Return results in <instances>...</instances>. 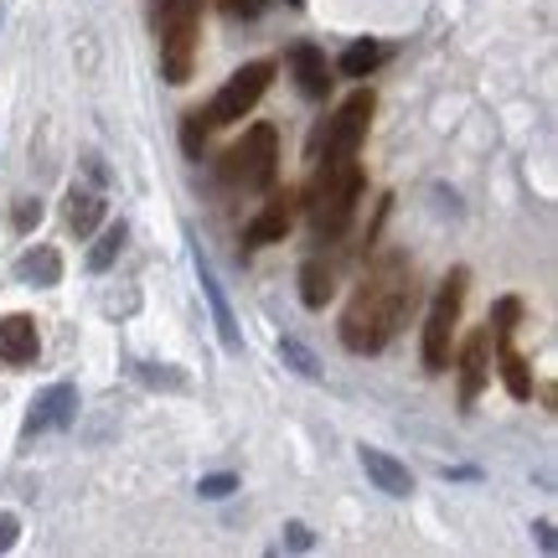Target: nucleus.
<instances>
[{
	"label": "nucleus",
	"mask_w": 558,
	"mask_h": 558,
	"mask_svg": "<svg viewBox=\"0 0 558 558\" xmlns=\"http://www.w3.org/2000/svg\"><path fill=\"white\" fill-rule=\"evenodd\" d=\"M414 305H418L414 264L403 259V254H383V259L362 275L357 295H352L347 316H341V347L357 352V357L383 352L388 341L399 337L403 320L414 316Z\"/></svg>",
	"instance_id": "obj_1"
},
{
	"label": "nucleus",
	"mask_w": 558,
	"mask_h": 558,
	"mask_svg": "<svg viewBox=\"0 0 558 558\" xmlns=\"http://www.w3.org/2000/svg\"><path fill=\"white\" fill-rule=\"evenodd\" d=\"M362 202V166L347 160V166H316V181H311V197H305V213H311V228H316L320 243H331L347 233V222Z\"/></svg>",
	"instance_id": "obj_2"
},
{
	"label": "nucleus",
	"mask_w": 558,
	"mask_h": 558,
	"mask_svg": "<svg viewBox=\"0 0 558 558\" xmlns=\"http://www.w3.org/2000/svg\"><path fill=\"white\" fill-rule=\"evenodd\" d=\"M218 177L233 186V192H269L279 177V135L275 124H254L243 130L239 145H228L218 160Z\"/></svg>",
	"instance_id": "obj_3"
},
{
	"label": "nucleus",
	"mask_w": 558,
	"mask_h": 558,
	"mask_svg": "<svg viewBox=\"0 0 558 558\" xmlns=\"http://www.w3.org/2000/svg\"><path fill=\"white\" fill-rule=\"evenodd\" d=\"M197 26H202V0H160V73L177 88L192 83Z\"/></svg>",
	"instance_id": "obj_4"
},
{
	"label": "nucleus",
	"mask_w": 558,
	"mask_h": 558,
	"mask_svg": "<svg viewBox=\"0 0 558 558\" xmlns=\"http://www.w3.org/2000/svg\"><path fill=\"white\" fill-rule=\"evenodd\" d=\"M465 290H471V269L456 264L445 284H439L435 305H429V320H424V373H445L450 367V337L460 326V311H465Z\"/></svg>",
	"instance_id": "obj_5"
},
{
	"label": "nucleus",
	"mask_w": 558,
	"mask_h": 558,
	"mask_svg": "<svg viewBox=\"0 0 558 558\" xmlns=\"http://www.w3.org/2000/svg\"><path fill=\"white\" fill-rule=\"evenodd\" d=\"M269 83H275V58H259V62H243L233 78L218 88V99L207 104V120H213V130L218 124H239L254 104L269 94Z\"/></svg>",
	"instance_id": "obj_6"
},
{
	"label": "nucleus",
	"mask_w": 558,
	"mask_h": 558,
	"mask_svg": "<svg viewBox=\"0 0 558 558\" xmlns=\"http://www.w3.org/2000/svg\"><path fill=\"white\" fill-rule=\"evenodd\" d=\"M373 88H357L352 99L337 109V120L326 124V150H320V166H347V160H357L362 140H367V124H373Z\"/></svg>",
	"instance_id": "obj_7"
},
{
	"label": "nucleus",
	"mask_w": 558,
	"mask_h": 558,
	"mask_svg": "<svg viewBox=\"0 0 558 558\" xmlns=\"http://www.w3.org/2000/svg\"><path fill=\"white\" fill-rule=\"evenodd\" d=\"M295 213H300V197H295V192H275V197L264 202L259 218L243 228V243H248V248H269V243H284V233H290Z\"/></svg>",
	"instance_id": "obj_8"
},
{
	"label": "nucleus",
	"mask_w": 558,
	"mask_h": 558,
	"mask_svg": "<svg viewBox=\"0 0 558 558\" xmlns=\"http://www.w3.org/2000/svg\"><path fill=\"white\" fill-rule=\"evenodd\" d=\"M492 337L486 331H476V337H465V347H460V409L471 414L481 399V388H486V378H492Z\"/></svg>",
	"instance_id": "obj_9"
},
{
	"label": "nucleus",
	"mask_w": 558,
	"mask_h": 558,
	"mask_svg": "<svg viewBox=\"0 0 558 558\" xmlns=\"http://www.w3.org/2000/svg\"><path fill=\"white\" fill-rule=\"evenodd\" d=\"M41 357V331L32 316H0V362L5 367H32Z\"/></svg>",
	"instance_id": "obj_10"
},
{
	"label": "nucleus",
	"mask_w": 558,
	"mask_h": 558,
	"mask_svg": "<svg viewBox=\"0 0 558 558\" xmlns=\"http://www.w3.org/2000/svg\"><path fill=\"white\" fill-rule=\"evenodd\" d=\"M73 414H78V388H73V383H58V388H47V393L32 403L26 435H41V429H68Z\"/></svg>",
	"instance_id": "obj_11"
},
{
	"label": "nucleus",
	"mask_w": 558,
	"mask_h": 558,
	"mask_svg": "<svg viewBox=\"0 0 558 558\" xmlns=\"http://www.w3.org/2000/svg\"><path fill=\"white\" fill-rule=\"evenodd\" d=\"M362 471H367V481L378 486L383 497H409L414 492V476H409V465L403 460H393L388 450H373V445H362Z\"/></svg>",
	"instance_id": "obj_12"
},
{
	"label": "nucleus",
	"mask_w": 558,
	"mask_h": 558,
	"mask_svg": "<svg viewBox=\"0 0 558 558\" xmlns=\"http://www.w3.org/2000/svg\"><path fill=\"white\" fill-rule=\"evenodd\" d=\"M197 284H202V300L213 305V326H218V337L228 352H243V337H239V320H233V311H228V295L218 290V275H213V264L197 254Z\"/></svg>",
	"instance_id": "obj_13"
},
{
	"label": "nucleus",
	"mask_w": 558,
	"mask_h": 558,
	"mask_svg": "<svg viewBox=\"0 0 558 558\" xmlns=\"http://www.w3.org/2000/svg\"><path fill=\"white\" fill-rule=\"evenodd\" d=\"M290 62H295V78H300V94H305V99H326V94H331L326 52H320L316 41H300L295 52H290Z\"/></svg>",
	"instance_id": "obj_14"
},
{
	"label": "nucleus",
	"mask_w": 558,
	"mask_h": 558,
	"mask_svg": "<svg viewBox=\"0 0 558 558\" xmlns=\"http://www.w3.org/2000/svg\"><path fill=\"white\" fill-rule=\"evenodd\" d=\"M492 352H497V373H501V383H507V393H512L518 403H527L533 399V373H527V357L512 347V337H492Z\"/></svg>",
	"instance_id": "obj_15"
},
{
	"label": "nucleus",
	"mask_w": 558,
	"mask_h": 558,
	"mask_svg": "<svg viewBox=\"0 0 558 558\" xmlns=\"http://www.w3.org/2000/svg\"><path fill=\"white\" fill-rule=\"evenodd\" d=\"M16 279L21 284H32V290H52V284H62V254L58 248H47V243L26 248V254L16 259Z\"/></svg>",
	"instance_id": "obj_16"
},
{
	"label": "nucleus",
	"mask_w": 558,
	"mask_h": 558,
	"mask_svg": "<svg viewBox=\"0 0 558 558\" xmlns=\"http://www.w3.org/2000/svg\"><path fill=\"white\" fill-rule=\"evenodd\" d=\"M337 295V279L320 259H311L300 269V300H305V311H326V300Z\"/></svg>",
	"instance_id": "obj_17"
},
{
	"label": "nucleus",
	"mask_w": 558,
	"mask_h": 558,
	"mask_svg": "<svg viewBox=\"0 0 558 558\" xmlns=\"http://www.w3.org/2000/svg\"><path fill=\"white\" fill-rule=\"evenodd\" d=\"M383 58H388V47H383V41H352V47L341 52L337 68H341V78H367Z\"/></svg>",
	"instance_id": "obj_18"
},
{
	"label": "nucleus",
	"mask_w": 558,
	"mask_h": 558,
	"mask_svg": "<svg viewBox=\"0 0 558 558\" xmlns=\"http://www.w3.org/2000/svg\"><path fill=\"white\" fill-rule=\"evenodd\" d=\"M99 218H104V202L94 197V192H73V197H68V222H73L78 239H88V233L99 228Z\"/></svg>",
	"instance_id": "obj_19"
},
{
	"label": "nucleus",
	"mask_w": 558,
	"mask_h": 558,
	"mask_svg": "<svg viewBox=\"0 0 558 558\" xmlns=\"http://www.w3.org/2000/svg\"><path fill=\"white\" fill-rule=\"evenodd\" d=\"M124 239H130V228H124V222H109V228L99 233V243H94V254H88V269H94V275H104L109 264L120 259Z\"/></svg>",
	"instance_id": "obj_20"
},
{
	"label": "nucleus",
	"mask_w": 558,
	"mask_h": 558,
	"mask_svg": "<svg viewBox=\"0 0 558 558\" xmlns=\"http://www.w3.org/2000/svg\"><path fill=\"white\" fill-rule=\"evenodd\" d=\"M518 320H522V300L518 295H507L492 305V316H486V337H512L518 331Z\"/></svg>",
	"instance_id": "obj_21"
},
{
	"label": "nucleus",
	"mask_w": 558,
	"mask_h": 558,
	"mask_svg": "<svg viewBox=\"0 0 558 558\" xmlns=\"http://www.w3.org/2000/svg\"><path fill=\"white\" fill-rule=\"evenodd\" d=\"M207 135H213L207 109H192V114H186V124H181V145H186V156H192V160H202V145H207Z\"/></svg>",
	"instance_id": "obj_22"
},
{
	"label": "nucleus",
	"mask_w": 558,
	"mask_h": 558,
	"mask_svg": "<svg viewBox=\"0 0 558 558\" xmlns=\"http://www.w3.org/2000/svg\"><path fill=\"white\" fill-rule=\"evenodd\" d=\"M279 357L290 362V367H295L300 378H320V362L311 357V352H305L300 341H290V337H284V341H279Z\"/></svg>",
	"instance_id": "obj_23"
},
{
	"label": "nucleus",
	"mask_w": 558,
	"mask_h": 558,
	"mask_svg": "<svg viewBox=\"0 0 558 558\" xmlns=\"http://www.w3.org/2000/svg\"><path fill=\"white\" fill-rule=\"evenodd\" d=\"M233 486H239L233 476H207V481L197 486V492H202L207 501H222V497H233Z\"/></svg>",
	"instance_id": "obj_24"
},
{
	"label": "nucleus",
	"mask_w": 558,
	"mask_h": 558,
	"mask_svg": "<svg viewBox=\"0 0 558 558\" xmlns=\"http://www.w3.org/2000/svg\"><path fill=\"white\" fill-rule=\"evenodd\" d=\"M284 543H290V548H295V554H305V548H311V527H305V522H290V527H284Z\"/></svg>",
	"instance_id": "obj_25"
},
{
	"label": "nucleus",
	"mask_w": 558,
	"mask_h": 558,
	"mask_svg": "<svg viewBox=\"0 0 558 558\" xmlns=\"http://www.w3.org/2000/svg\"><path fill=\"white\" fill-rule=\"evenodd\" d=\"M16 533H21V522H16V512H0V554L16 543Z\"/></svg>",
	"instance_id": "obj_26"
},
{
	"label": "nucleus",
	"mask_w": 558,
	"mask_h": 558,
	"mask_svg": "<svg viewBox=\"0 0 558 558\" xmlns=\"http://www.w3.org/2000/svg\"><path fill=\"white\" fill-rule=\"evenodd\" d=\"M32 222H41V202L26 197V202L16 207V228H32Z\"/></svg>",
	"instance_id": "obj_27"
},
{
	"label": "nucleus",
	"mask_w": 558,
	"mask_h": 558,
	"mask_svg": "<svg viewBox=\"0 0 558 558\" xmlns=\"http://www.w3.org/2000/svg\"><path fill=\"white\" fill-rule=\"evenodd\" d=\"M259 5L264 0H222V11H228V16H259Z\"/></svg>",
	"instance_id": "obj_28"
},
{
	"label": "nucleus",
	"mask_w": 558,
	"mask_h": 558,
	"mask_svg": "<svg viewBox=\"0 0 558 558\" xmlns=\"http://www.w3.org/2000/svg\"><path fill=\"white\" fill-rule=\"evenodd\" d=\"M538 543H543V554H554V522H538Z\"/></svg>",
	"instance_id": "obj_29"
},
{
	"label": "nucleus",
	"mask_w": 558,
	"mask_h": 558,
	"mask_svg": "<svg viewBox=\"0 0 558 558\" xmlns=\"http://www.w3.org/2000/svg\"><path fill=\"white\" fill-rule=\"evenodd\" d=\"M284 5H290V11H305V0H284Z\"/></svg>",
	"instance_id": "obj_30"
}]
</instances>
